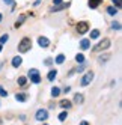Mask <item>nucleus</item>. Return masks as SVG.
<instances>
[{
    "label": "nucleus",
    "mask_w": 122,
    "mask_h": 125,
    "mask_svg": "<svg viewBox=\"0 0 122 125\" xmlns=\"http://www.w3.org/2000/svg\"><path fill=\"white\" fill-rule=\"evenodd\" d=\"M77 32L80 33V35H83V33H86V32H89V24L86 23V21H80L77 24Z\"/></svg>",
    "instance_id": "nucleus-4"
},
{
    "label": "nucleus",
    "mask_w": 122,
    "mask_h": 125,
    "mask_svg": "<svg viewBox=\"0 0 122 125\" xmlns=\"http://www.w3.org/2000/svg\"><path fill=\"white\" fill-rule=\"evenodd\" d=\"M51 63H53V59H51V57L45 60V65H51Z\"/></svg>",
    "instance_id": "nucleus-28"
},
{
    "label": "nucleus",
    "mask_w": 122,
    "mask_h": 125,
    "mask_svg": "<svg viewBox=\"0 0 122 125\" xmlns=\"http://www.w3.org/2000/svg\"><path fill=\"white\" fill-rule=\"evenodd\" d=\"M112 27L115 29V30H121V23H118V21L115 23V21H113V24H112Z\"/></svg>",
    "instance_id": "nucleus-24"
},
{
    "label": "nucleus",
    "mask_w": 122,
    "mask_h": 125,
    "mask_svg": "<svg viewBox=\"0 0 122 125\" xmlns=\"http://www.w3.org/2000/svg\"><path fill=\"white\" fill-rule=\"evenodd\" d=\"M109 47H110V39H109V38H104L102 41H100L97 45L93 47V51L98 53V51H102V50H106V48H109Z\"/></svg>",
    "instance_id": "nucleus-2"
},
{
    "label": "nucleus",
    "mask_w": 122,
    "mask_h": 125,
    "mask_svg": "<svg viewBox=\"0 0 122 125\" xmlns=\"http://www.w3.org/2000/svg\"><path fill=\"white\" fill-rule=\"evenodd\" d=\"M113 2H115V5H116V8H119V6H121V0H113Z\"/></svg>",
    "instance_id": "nucleus-29"
},
{
    "label": "nucleus",
    "mask_w": 122,
    "mask_h": 125,
    "mask_svg": "<svg viewBox=\"0 0 122 125\" xmlns=\"http://www.w3.org/2000/svg\"><path fill=\"white\" fill-rule=\"evenodd\" d=\"M97 38H100V30H92L91 32V39H97Z\"/></svg>",
    "instance_id": "nucleus-15"
},
{
    "label": "nucleus",
    "mask_w": 122,
    "mask_h": 125,
    "mask_svg": "<svg viewBox=\"0 0 122 125\" xmlns=\"http://www.w3.org/2000/svg\"><path fill=\"white\" fill-rule=\"evenodd\" d=\"M107 12H109V15H116L118 9H116V8H113V6H110V8H107Z\"/></svg>",
    "instance_id": "nucleus-17"
},
{
    "label": "nucleus",
    "mask_w": 122,
    "mask_h": 125,
    "mask_svg": "<svg viewBox=\"0 0 122 125\" xmlns=\"http://www.w3.org/2000/svg\"><path fill=\"white\" fill-rule=\"evenodd\" d=\"M92 78H93V73L92 71H89V73H86L81 78V86H88L91 82H92Z\"/></svg>",
    "instance_id": "nucleus-6"
},
{
    "label": "nucleus",
    "mask_w": 122,
    "mask_h": 125,
    "mask_svg": "<svg viewBox=\"0 0 122 125\" xmlns=\"http://www.w3.org/2000/svg\"><path fill=\"white\" fill-rule=\"evenodd\" d=\"M30 47H32L30 38H23V39L20 41V44H18V51H20V53H27V51L30 50Z\"/></svg>",
    "instance_id": "nucleus-1"
},
{
    "label": "nucleus",
    "mask_w": 122,
    "mask_h": 125,
    "mask_svg": "<svg viewBox=\"0 0 122 125\" xmlns=\"http://www.w3.org/2000/svg\"><path fill=\"white\" fill-rule=\"evenodd\" d=\"M21 62H23L21 56H15V57L12 59V66H14V68H18V66L21 65Z\"/></svg>",
    "instance_id": "nucleus-8"
},
{
    "label": "nucleus",
    "mask_w": 122,
    "mask_h": 125,
    "mask_svg": "<svg viewBox=\"0 0 122 125\" xmlns=\"http://www.w3.org/2000/svg\"><path fill=\"white\" fill-rule=\"evenodd\" d=\"M36 121H45L47 118H48V112L45 110V109H39L38 112H36Z\"/></svg>",
    "instance_id": "nucleus-5"
},
{
    "label": "nucleus",
    "mask_w": 122,
    "mask_h": 125,
    "mask_svg": "<svg viewBox=\"0 0 122 125\" xmlns=\"http://www.w3.org/2000/svg\"><path fill=\"white\" fill-rule=\"evenodd\" d=\"M2 18H3V15H2V14H0V21H2Z\"/></svg>",
    "instance_id": "nucleus-32"
},
{
    "label": "nucleus",
    "mask_w": 122,
    "mask_h": 125,
    "mask_svg": "<svg viewBox=\"0 0 122 125\" xmlns=\"http://www.w3.org/2000/svg\"><path fill=\"white\" fill-rule=\"evenodd\" d=\"M59 105L60 107H63V109H69V107H71V101H68V100H62L59 103Z\"/></svg>",
    "instance_id": "nucleus-14"
},
{
    "label": "nucleus",
    "mask_w": 122,
    "mask_h": 125,
    "mask_svg": "<svg viewBox=\"0 0 122 125\" xmlns=\"http://www.w3.org/2000/svg\"><path fill=\"white\" fill-rule=\"evenodd\" d=\"M80 47H81L83 50H88V48L91 47V41H89V39H81V41H80Z\"/></svg>",
    "instance_id": "nucleus-9"
},
{
    "label": "nucleus",
    "mask_w": 122,
    "mask_h": 125,
    "mask_svg": "<svg viewBox=\"0 0 122 125\" xmlns=\"http://www.w3.org/2000/svg\"><path fill=\"white\" fill-rule=\"evenodd\" d=\"M102 2V0H89V8L91 9H95V8H98V5Z\"/></svg>",
    "instance_id": "nucleus-11"
},
{
    "label": "nucleus",
    "mask_w": 122,
    "mask_h": 125,
    "mask_svg": "<svg viewBox=\"0 0 122 125\" xmlns=\"http://www.w3.org/2000/svg\"><path fill=\"white\" fill-rule=\"evenodd\" d=\"M83 101H84L83 95H81V94H75V96H74V103H75V104H83Z\"/></svg>",
    "instance_id": "nucleus-10"
},
{
    "label": "nucleus",
    "mask_w": 122,
    "mask_h": 125,
    "mask_svg": "<svg viewBox=\"0 0 122 125\" xmlns=\"http://www.w3.org/2000/svg\"><path fill=\"white\" fill-rule=\"evenodd\" d=\"M38 44H39V47L47 48V47L50 45V41H48V38H45V36H39V38H38Z\"/></svg>",
    "instance_id": "nucleus-7"
},
{
    "label": "nucleus",
    "mask_w": 122,
    "mask_h": 125,
    "mask_svg": "<svg viewBox=\"0 0 122 125\" xmlns=\"http://www.w3.org/2000/svg\"><path fill=\"white\" fill-rule=\"evenodd\" d=\"M60 95V89L59 87H53L51 89V96H59Z\"/></svg>",
    "instance_id": "nucleus-19"
},
{
    "label": "nucleus",
    "mask_w": 122,
    "mask_h": 125,
    "mask_svg": "<svg viewBox=\"0 0 122 125\" xmlns=\"http://www.w3.org/2000/svg\"><path fill=\"white\" fill-rule=\"evenodd\" d=\"M26 83H27V78H26V77H20L18 78V84L20 86H26Z\"/></svg>",
    "instance_id": "nucleus-21"
},
{
    "label": "nucleus",
    "mask_w": 122,
    "mask_h": 125,
    "mask_svg": "<svg viewBox=\"0 0 122 125\" xmlns=\"http://www.w3.org/2000/svg\"><path fill=\"white\" fill-rule=\"evenodd\" d=\"M75 60L78 62V63H83V62H84V54H81V53H78V54L75 56Z\"/></svg>",
    "instance_id": "nucleus-16"
},
{
    "label": "nucleus",
    "mask_w": 122,
    "mask_h": 125,
    "mask_svg": "<svg viewBox=\"0 0 122 125\" xmlns=\"http://www.w3.org/2000/svg\"><path fill=\"white\" fill-rule=\"evenodd\" d=\"M0 96H8V92L5 91L3 86H0Z\"/></svg>",
    "instance_id": "nucleus-26"
},
{
    "label": "nucleus",
    "mask_w": 122,
    "mask_h": 125,
    "mask_svg": "<svg viewBox=\"0 0 122 125\" xmlns=\"http://www.w3.org/2000/svg\"><path fill=\"white\" fill-rule=\"evenodd\" d=\"M2 48H3V45H2V44H0V51H2Z\"/></svg>",
    "instance_id": "nucleus-33"
},
{
    "label": "nucleus",
    "mask_w": 122,
    "mask_h": 125,
    "mask_svg": "<svg viewBox=\"0 0 122 125\" xmlns=\"http://www.w3.org/2000/svg\"><path fill=\"white\" fill-rule=\"evenodd\" d=\"M63 62H65V56H63V54H59V56L56 57V63H57V65L63 63Z\"/></svg>",
    "instance_id": "nucleus-18"
},
{
    "label": "nucleus",
    "mask_w": 122,
    "mask_h": 125,
    "mask_svg": "<svg viewBox=\"0 0 122 125\" xmlns=\"http://www.w3.org/2000/svg\"><path fill=\"white\" fill-rule=\"evenodd\" d=\"M15 100H17V101L24 103L26 100H27V95H26V94H17V95H15Z\"/></svg>",
    "instance_id": "nucleus-12"
},
{
    "label": "nucleus",
    "mask_w": 122,
    "mask_h": 125,
    "mask_svg": "<svg viewBox=\"0 0 122 125\" xmlns=\"http://www.w3.org/2000/svg\"><path fill=\"white\" fill-rule=\"evenodd\" d=\"M8 39H9V36H8V35H2V38H0V44L8 42Z\"/></svg>",
    "instance_id": "nucleus-25"
},
{
    "label": "nucleus",
    "mask_w": 122,
    "mask_h": 125,
    "mask_svg": "<svg viewBox=\"0 0 122 125\" xmlns=\"http://www.w3.org/2000/svg\"><path fill=\"white\" fill-rule=\"evenodd\" d=\"M29 77H30V82H32V83H35V84H38V83L41 82L39 71H38V69H35V68L29 69Z\"/></svg>",
    "instance_id": "nucleus-3"
},
{
    "label": "nucleus",
    "mask_w": 122,
    "mask_h": 125,
    "mask_svg": "<svg viewBox=\"0 0 122 125\" xmlns=\"http://www.w3.org/2000/svg\"><path fill=\"white\" fill-rule=\"evenodd\" d=\"M80 125H89V122H86V121H83V122H80Z\"/></svg>",
    "instance_id": "nucleus-31"
},
{
    "label": "nucleus",
    "mask_w": 122,
    "mask_h": 125,
    "mask_svg": "<svg viewBox=\"0 0 122 125\" xmlns=\"http://www.w3.org/2000/svg\"><path fill=\"white\" fill-rule=\"evenodd\" d=\"M56 75H57V71L56 69H51L50 73H48V75H47V78L50 80V82H53V80L56 78Z\"/></svg>",
    "instance_id": "nucleus-13"
},
{
    "label": "nucleus",
    "mask_w": 122,
    "mask_h": 125,
    "mask_svg": "<svg viewBox=\"0 0 122 125\" xmlns=\"http://www.w3.org/2000/svg\"><path fill=\"white\" fill-rule=\"evenodd\" d=\"M66 118H68V113L66 112H62V113L59 115V121H65Z\"/></svg>",
    "instance_id": "nucleus-23"
},
{
    "label": "nucleus",
    "mask_w": 122,
    "mask_h": 125,
    "mask_svg": "<svg viewBox=\"0 0 122 125\" xmlns=\"http://www.w3.org/2000/svg\"><path fill=\"white\" fill-rule=\"evenodd\" d=\"M84 65H80V66H78V68H75L74 71H71V73H69V74H74V73H83V71H84Z\"/></svg>",
    "instance_id": "nucleus-20"
},
{
    "label": "nucleus",
    "mask_w": 122,
    "mask_h": 125,
    "mask_svg": "<svg viewBox=\"0 0 122 125\" xmlns=\"http://www.w3.org/2000/svg\"><path fill=\"white\" fill-rule=\"evenodd\" d=\"M24 18H26V15H21V17H20V21L15 23V27H20V26L23 24V21H24Z\"/></svg>",
    "instance_id": "nucleus-22"
},
{
    "label": "nucleus",
    "mask_w": 122,
    "mask_h": 125,
    "mask_svg": "<svg viewBox=\"0 0 122 125\" xmlns=\"http://www.w3.org/2000/svg\"><path fill=\"white\" fill-rule=\"evenodd\" d=\"M57 5H62V0H54V6H57Z\"/></svg>",
    "instance_id": "nucleus-30"
},
{
    "label": "nucleus",
    "mask_w": 122,
    "mask_h": 125,
    "mask_svg": "<svg viewBox=\"0 0 122 125\" xmlns=\"http://www.w3.org/2000/svg\"><path fill=\"white\" fill-rule=\"evenodd\" d=\"M3 2H5V3H8V5H11L12 8H15V6H17V3L14 2V0H3Z\"/></svg>",
    "instance_id": "nucleus-27"
}]
</instances>
